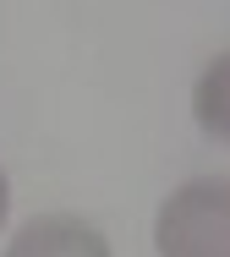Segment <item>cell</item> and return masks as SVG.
I'll use <instances>...</instances> for the list:
<instances>
[{"mask_svg":"<svg viewBox=\"0 0 230 257\" xmlns=\"http://www.w3.org/2000/svg\"><path fill=\"white\" fill-rule=\"evenodd\" d=\"M159 257H230V175L181 181L154 219Z\"/></svg>","mask_w":230,"mask_h":257,"instance_id":"1","label":"cell"},{"mask_svg":"<svg viewBox=\"0 0 230 257\" xmlns=\"http://www.w3.org/2000/svg\"><path fill=\"white\" fill-rule=\"evenodd\" d=\"M6 257H115L104 230H93L88 219H71V213H44V219H28Z\"/></svg>","mask_w":230,"mask_h":257,"instance_id":"2","label":"cell"},{"mask_svg":"<svg viewBox=\"0 0 230 257\" xmlns=\"http://www.w3.org/2000/svg\"><path fill=\"white\" fill-rule=\"evenodd\" d=\"M192 115H197V126H203L208 137L230 143V50L203 66V77H197V88H192Z\"/></svg>","mask_w":230,"mask_h":257,"instance_id":"3","label":"cell"},{"mask_svg":"<svg viewBox=\"0 0 230 257\" xmlns=\"http://www.w3.org/2000/svg\"><path fill=\"white\" fill-rule=\"evenodd\" d=\"M6 213H11V181H6V170H0V224H6Z\"/></svg>","mask_w":230,"mask_h":257,"instance_id":"4","label":"cell"}]
</instances>
